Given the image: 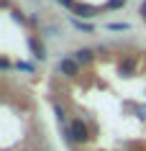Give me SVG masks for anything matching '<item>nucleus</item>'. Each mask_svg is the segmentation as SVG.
Here are the masks:
<instances>
[{"label": "nucleus", "mask_w": 146, "mask_h": 151, "mask_svg": "<svg viewBox=\"0 0 146 151\" xmlns=\"http://www.w3.org/2000/svg\"><path fill=\"white\" fill-rule=\"evenodd\" d=\"M59 3H62V5H67V8H72V10H74V8H77V5H74L72 0H59Z\"/></svg>", "instance_id": "9b49d317"}, {"label": "nucleus", "mask_w": 146, "mask_h": 151, "mask_svg": "<svg viewBox=\"0 0 146 151\" xmlns=\"http://www.w3.org/2000/svg\"><path fill=\"white\" fill-rule=\"evenodd\" d=\"M110 31H128V23H110Z\"/></svg>", "instance_id": "6e6552de"}, {"label": "nucleus", "mask_w": 146, "mask_h": 151, "mask_svg": "<svg viewBox=\"0 0 146 151\" xmlns=\"http://www.w3.org/2000/svg\"><path fill=\"white\" fill-rule=\"evenodd\" d=\"M74 10H77V16H82V18H92V16H95V10L87 8V5H77Z\"/></svg>", "instance_id": "39448f33"}, {"label": "nucleus", "mask_w": 146, "mask_h": 151, "mask_svg": "<svg viewBox=\"0 0 146 151\" xmlns=\"http://www.w3.org/2000/svg\"><path fill=\"white\" fill-rule=\"evenodd\" d=\"M18 69H23V72H31L33 67H31V64H26V62H18Z\"/></svg>", "instance_id": "9d476101"}, {"label": "nucleus", "mask_w": 146, "mask_h": 151, "mask_svg": "<svg viewBox=\"0 0 146 151\" xmlns=\"http://www.w3.org/2000/svg\"><path fill=\"white\" fill-rule=\"evenodd\" d=\"M133 67H136V62H133V59H126V62L121 64V74H131Z\"/></svg>", "instance_id": "423d86ee"}, {"label": "nucleus", "mask_w": 146, "mask_h": 151, "mask_svg": "<svg viewBox=\"0 0 146 151\" xmlns=\"http://www.w3.org/2000/svg\"><path fill=\"white\" fill-rule=\"evenodd\" d=\"M59 72H62L64 77H77V74H80V64L74 62V59H62V62H59Z\"/></svg>", "instance_id": "f03ea898"}, {"label": "nucleus", "mask_w": 146, "mask_h": 151, "mask_svg": "<svg viewBox=\"0 0 146 151\" xmlns=\"http://www.w3.org/2000/svg\"><path fill=\"white\" fill-rule=\"evenodd\" d=\"M74 62H77V64H90V62H92V51H90V49L74 51Z\"/></svg>", "instance_id": "7ed1b4c3"}, {"label": "nucleus", "mask_w": 146, "mask_h": 151, "mask_svg": "<svg viewBox=\"0 0 146 151\" xmlns=\"http://www.w3.org/2000/svg\"><path fill=\"white\" fill-rule=\"evenodd\" d=\"M28 46H31V51H33V56H36V59H46V54H44V46H41L36 39H28Z\"/></svg>", "instance_id": "20e7f679"}, {"label": "nucleus", "mask_w": 146, "mask_h": 151, "mask_svg": "<svg viewBox=\"0 0 146 151\" xmlns=\"http://www.w3.org/2000/svg\"><path fill=\"white\" fill-rule=\"evenodd\" d=\"M126 3H128V0H108V5H105V8H108V10H115V8H123Z\"/></svg>", "instance_id": "0eeeda50"}, {"label": "nucleus", "mask_w": 146, "mask_h": 151, "mask_svg": "<svg viewBox=\"0 0 146 151\" xmlns=\"http://www.w3.org/2000/svg\"><path fill=\"white\" fill-rule=\"evenodd\" d=\"M74 26H77V28H82V31H92V26L82 23V21H74Z\"/></svg>", "instance_id": "1a4fd4ad"}, {"label": "nucleus", "mask_w": 146, "mask_h": 151, "mask_svg": "<svg viewBox=\"0 0 146 151\" xmlns=\"http://www.w3.org/2000/svg\"><path fill=\"white\" fill-rule=\"evenodd\" d=\"M67 133H69V138H72V141H77V143H85V141L90 138V136H87V126H85L82 120H74Z\"/></svg>", "instance_id": "f257e3e1"}, {"label": "nucleus", "mask_w": 146, "mask_h": 151, "mask_svg": "<svg viewBox=\"0 0 146 151\" xmlns=\"http://www.w3.org/2000/svg\"><path fill=\"white\" fill-rule=\"evenodd\" d=\"M138 115H141V118H146V105H144V108H138Z\"/></svg>", "instance_id": "f8f14e48"}, {"label": "nucleus", "mask_w": 146, "mask_h": 151, "mask_svg": "<svg viewBox=\"0 0 146 151\" xmlns=\"http://www.w3.org/2000/svg\"><path fill=\"white\" fill-rule=\"evenodd\" d=\"M141 13H144V16H146V0H144V3H141Z\"/></svg>", "instance_id": "ddd939ff"}]
</instances>
